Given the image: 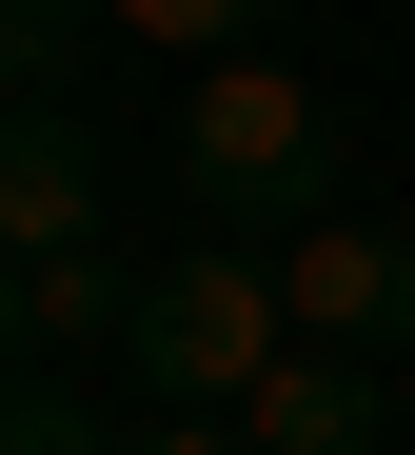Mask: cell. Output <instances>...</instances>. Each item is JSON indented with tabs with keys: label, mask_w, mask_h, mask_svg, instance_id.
<instances>
[{
	"label": "cell",
	"mask_w": 415,
	"mask_h": 455,
	"mask_svg": "<svg viewBox=\"0 0 415 455\" xmlns=\"http://www.w3.org/2000/svg\"><path fill=\"white\" fill-rule=\"evenodd\" d=\"M277 356H297V317H277L258 238H158V277H139V396L158 416H237Z\"/></svg>",
	"instance_id": "cell-1"
},
{
	"label": "cell",
	"mask_w": 415,
	"mask_h": 455,
	"mask_svg": "<svg viewBox=\"0 0 415 455\" xmlns=\"http://www.w3.org/2000/svg\"><path fill=\"white\" fill-rule=\"evenodd\" d=\"M316 159H337V119H316V80L297 60H218V80H179V198L218 218H277V198H316ZM297 238V218H277Z\"/></svg>",
	"instance_id": "cell-2"
},
{
	"label": "cell",
	"mask_w": 415,
	"mask_h": 455,
	"mask_svg": "<svg viewBox=\"0 0 415 455\" xmlns=\"http://www.w3.org/2000/svg\"><path fill=\"white\" fill-rule=\"evenodd\" d=\"M277 317H297V356H415V238L395 218H297L277 238Z\"/></svg>",
	"instance_id": "cell-3"
},
{
	"label": "cell",
	"mask_w": 415,
	"mask_h": 455,
	"mask_svg": "<svg viewBox=\"0 0 415 455\" xmlns=\"http://www.w3.org/2000/svg\"><path fill=\"white\" fill-rule=\"evenodd\" d=\"M79 238H119V179L79 139V100H20L0 119V258H79Z\"/></svg>",
	"instance_id": "cell-4"
},
{
	"label": "cell",
	"mask_w": 415,
	"mask_h": 455,
	"mask_svg": "<svg viewBox=\"0 0 415 455\" xmlns=\"http://www.w3.org/2000/svg\"><path fill=\"white\" fill-rule=\"evenodd\" d=\"M139 277L158 258H119V238H79V258H20V297H0V337H20V376H79V356H139Z\"/></svg>",
	"instance_id": "cell-5"
},
{
	"label": "cell",
	"mask_w": 415,
	"mask_h": 455,
	"mask_svg": "<svg viewBox=\"0 0 415 455\" xmlns=\"http://www.w3.org/2000/svg\"><path fill=\"white\" fill-rule=\"evenodd\" d=\"M237 435L258 455H395V376L376 356H277L258 396H237Z\"/></svg>",
	"instance_id": "cell-6"
},
{
	"label": "cell",
	"mask_w": 415,
	"mask_h": 455,
	"mask_svg": "<svg viewBox=\"0 0 415 455\" xmlns=\"http://www.w3.org/2000/svg\"><path fill=\"white\" fill-rule=\"evenodd\" d=\"M100 40L179 60V80H218V60H277V0H100Z\"/></svg>",
	"instance_id": "cell-7"
},
{
	"label": "cell",
	"mask_w": 415,
	"mask_h": 455,
	"mask_svg": "<svg viewBox=\"0 0 415 455\" xmlns=\"http://www.w3.org/2000/svg\"><path fill=\"white\" fill-rule=\"evenodd\" d=\"M0 455H119V435L79 416V376H20V396H0Z\"/></svg>",
	"instance_id": "cell-8"
},
{
	"label": "cell",
	"mask_w": 415,
	"mask_h": 455,
	"mask_svg": "<svg viewBox=\"0 0 415 455\" xmlns=\"http://www.w3.org/2000/svg\"><path fill=\"white\" fill-rule=\"evenodd\" d=\"M119 455H258L237 416H119Z\"/></svg>",
	"instance_id": "cell-9"
},
{
	"label": "cell",
	"mask_w": 415,
	"mask_h": 455,
	"mask_svg": "<svg viewBox=\"0 0 415 455\" xmlns=\"http://www.w3.org/2000/svg\"><path fill=\"white\" fill-rule=\"evenodd\" d=\"M395 238H415V198H395Z\"/></svg>",
	"instance_id": "cell-10"
}]
</instances>
